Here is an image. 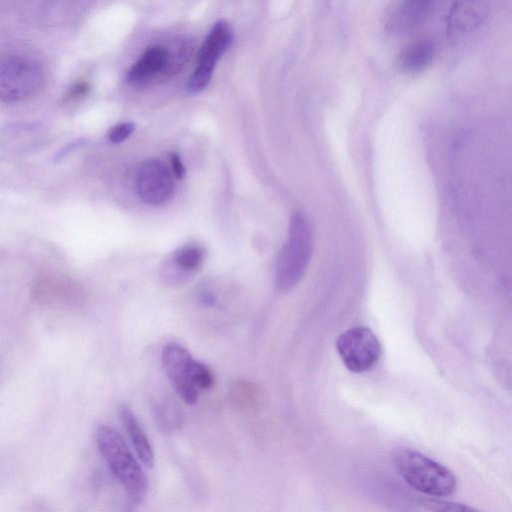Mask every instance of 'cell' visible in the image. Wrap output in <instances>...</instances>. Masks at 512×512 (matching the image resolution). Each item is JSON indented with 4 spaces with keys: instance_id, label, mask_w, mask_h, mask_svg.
Listing matches in <instances>:
<instances>
[{
    "instance_id": "1",
    "label": "cell",
    "mask_w": 512,
    "mask_h": 512,
    "mask_svg": "<svg viewBox=\"0 0 512 512\" xmlns=\"http://www.w3.org/2000/svg\"><path fill=\"white\" fill-rule=\"evenodd\" d=\"M393 465L409 486L431 498L452 495L457 489V479L451 470L417 450L398 449Z\"/></svg>"
},
{
    "instance_id": "2",
    "label": "cell",
    "mask_w": 512,
    "mask_h": 512,
    "mask_svg": "<svg viewBox=\"0 0 512 512\" xmlns=\"http://www.w3.org/2000/svg\"><path fill=\"white\" fill-rule=\"evenodd\" d=\"M312 233L305 216H292L288 238L276 264L275 284L281 291H289L302 279L312 254Z\"/></svg>"
},
{
    "instance_id": "3",
    "label": "cell",
    "mask_w": 512,
    "mask_h": 512,
    "mask_svg": "<svg viewBox=\"0 0 512 512\" xmlns=\"http://www.w3.org/2000/svg\"><path fill=\"white\" fill-rule=\"evenodd\" d=\"M161 359L168 379L186 403L194 404L199 391L213 385V374L208 366L195 360L183 346L167 344Z\"/></svg>"
},
{
    "instance_id": "4",
    "label": "cell",
    "mask_w": 512,
    "mask_h": 512,
    "mask_svg": "<svg viewBox=\"0 0 512 512\" xmlns=\"http://www.w3.org/2000/svg\"><path fill=\"white\" fill-rule=\"evenodd\" d=\"M43 65L27 55L0 57V101L13 103L36 94L44 85Z\"/></svg>"
},
{
    "instance_id": "5",
    "label": "cell",
    "mask_w": 512,
    "mask_h": 512,
    "mask_svg": "<svg viewBox=\"0 0 512 512\" xmlns=\"http://www.w3.org/2000/svg\"><path fill=\"white\" fill-rule=\"evenodd\" d=\"M96 443L109 468L133 495L146 489V477L122 436L112 427L101 425L96 431Z\"/></svg>"
},
{
    "instance_id": "6",
    "label": "cell",
    "mask_w": 512,
    "mask_h": 512,
    "mask_svg": "<svg viewBox=\"0 0 512 512\" xmlns=\"http://www.w3.org/2000/svg\"><path fill=\"white\" fill-rule=\"evenodd\" d=\"M337 352L344 365L360 373L373 367L381 355V345L367 327H354L343 332L336 342Z\"/></svg>"
},
{
    "instance_id": "7",
    "label": "cell",
    "mask_w": 512,
    "mask_h": 512,
    "mask_svg": "<svg viewBox=\"0 0 512 512\" xmlns=\"http://www.w3.org/2000/svg\"><path fill=\"white\" fill-rule=\"evenodd\" d=\"M231 42L232 31L228 23L223 20L216 22L200 47L198 65L187 82L188 91L198 93L208 86L217 61Z\"/></svg>"
},
{
    "instance_id": "8",
    "label": "cell",
    "mask_w": 512,
    "mask_h": 512,
    "mask_svg": "<svg viewBox=\"0 0 512 512\" xmlns=\"http://www.w3.org/2000/svg\"><path fill=\"white\" fill-rule=\"evenodd\" d=\"M136 190L143 202L160 205L173 196L175 184L171 172L162 162L149 159L138 167Z\"/></svg>"
},
{
    "instance_id": "9",
    "label": "cell",
    "mask_w": 512,
    "mask_h": 512,
    "mask_svg": "<svg viewBox=\"0 0 512 512\" xmlns=\"http://www.w3.org/2000/svg\"><path fill=\"white\" fill-rule=\"evenodd\" d=\"M434 2L429 0H406L397 2L388 11L385 26L395 34L410 31L424 22L434 8Z\"/></svg>"
},
{
    "instance_id": "10",
    "label": "cell",
    "mask_w": 512,
    "mask_h": 512,
    "mask_svg": "<svg viewBox=\"0 0 512 512\" xmlns=\"http://www.w3.org/2000/svg\"><path fill=\"white\" fill-rule=\"evenodd\" d=\"M45 129L33 123H14L0 131V146L10 152L26 153L43 145L47 140Z\"/></svg>"
},
{
    "instance_id": "11",
    "label": "cell",
    "mask_w": 512,
    "mask_h": 512,
    "mask_svg": "<svg viewBox=\"0 0 512 512\" xmlns=\"http://www.w3.org/2000/svg\"><path fill=\"white\" fill-rule=\"evenodd\" d=\"M169 62L170 53L165 47H151L130 67L127 81L132 84L146 82L165 70Z\"/></svg>"
},
{
    "instance_id": "12",
    "label": "cell",
    "mask_w": 512,
    "mask_h": 512,
    "mask_svg": "<svg viewBox=\"0 0 512 512\" xmlns=\"http://www.w3.org/2000/svg\"><path fill=\"white\" fill-rule=\"evenodd\" d=\"M487 9L482 2H457L451 8L447 30L459 36L475 29L486 17Z\"/></svg>"
},
{
    "instance_id": "13",
    "label": "cell",
    "mask_w": 512,
    "mask_h": 512,
    "mask_svg": "<svg viewBox=\"0 0 512 512\" xmlns=\"http://www.w3.org/2000/svg\"><path fill=\"white\" fill-rule=\"evenodd\" d=\"M434 54V43L429 39H419L402 51L399 63L406 72H420L430 65Z\"/></svg>"
},
{
    "instance_id": "14",
    "label": "cell",
    "mask_w": 512,
    "mask_h": 512,
    "mask_svg": "<svg viewBox=\"0 0 512 512\" xmlns=\"http://www.w3.org/2000/svg\"><path fill=\"white\" fill-rule=\"evenodd\" d=\"M120 414L123 425L134 445L138 457L145 466L151 467L154 462L152 447L138 420L133 412L126 406L121 408Z\"/></svg>"
},
{
    "instance_id": "15",
    "label": "cell",
    "mask_w": 512,
    "mask_h": 512,
    "mask_svg": "<svg viewBox=\"0 0 512 512\" xmlns=\"http://www.w3.org/2000/svg\"><path fill=\"white\" fill-rule=\"evenodd\" d=\"M204 248L198 244H186L177 248L172 254L174 265L186 272L197 269L204 259Z\"/></svg>"
},
{
    "instance_id": "16",
    "label": "cell",
    "mask_w": 512,
    "mask_h": 512,
    "mask_svg": "<svg viewBox=\"0 0 512 512\" xmlns=\"http://www.w3.org/2000/svg\"><path fill=\"white\" fill-rule=\"evenodd\" d=\"M419 502L431 512H480L466 504L447 501L441 498H421Z\"/></svg>"
},
{
    "instance_id": "17",
    "label": "cell",
    "mask_w": 512,
    "mask_h": 512,
    "mask_svg": "<svg viewBox=\"0 0 512 512\" xmlns=\"http://www.w3.org/2000/svg\"><path fill=\"white\" fill-rule=\"evenodd\" d=\"M135 130V124L131 122L119 123L108 132V138L113 143H121Z\"/></svg>"
},
{
    "instance_id": "18",
    "label": "cell",
    "mask_w": 512,
    "mask_h": 512,
    "mask_svg": "<svg viewBox=\"0 0 512 512\" xmlns=\"http://www.w3.org/2000/svg\"><path fill=\"white\" fill-rule=\"evenodd\" d=\"M171 165L175 176L177 178H182L185 174V167L178 154H171Z\"/></svg>"
},
{
    "instance_id": "19",
    "label": "cell",
    "mask_w": 512,
    "mask_h": 512,
    "mask_svg": "<svg viewBox=\"0 0 512 512\" xmlns=\"http://www.w3.org/2000/svg\"><path fill=\"white\" fill-rule=\"evenodd\" d=\"M201 300L207 305H213L215 301L213 295L208 292L202 294Z\"/></svg>"
}]
</instances>
